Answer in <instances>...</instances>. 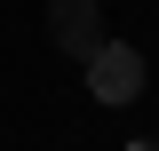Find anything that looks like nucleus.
<instances>
[{"instance_id": "f257e3e1", "label": "nucleus", "mask_w": 159, "mask_h": 151, "mask_svg": "<svg viewBox=\"0 0 159 151\" xmlns=\"http://www.w3.org/2000/svg\"><path fill=\"white\" fill-rule=\"evenodd\" d=\"M80 72H88V95H96V103H135L143 95V56L127 48V40H103Z\"/></svg>"}, {"instance_id": "f03ea898", "label": "nucleus", "mask_w": 159, "mask_h": 151, "mask_svg": "<svg viewBox=\"0 0 159 151\" xmlns=\"http://www.w3.org/2000/svg\"><path fill=\"white\" fill-rule=\"evenodd\" d=\"M48 40H56L64 56L88 64L103 48V8H96V0H48Z\"/></svg>"}, {"instance_id": "7ed1b4c3", "label": "nucleus", "mask_w": 159, "mask_h": 151, "mask_svg": "<svg viewBox=\"0 0 159 151\" xmlns=\"http://www.w3.org/2000/svg\"><path fill=\"white\" fill-rule=\"evenodd\" d=\"M127 151H159V143H127Z\"/></svg>"}]
</instances>
